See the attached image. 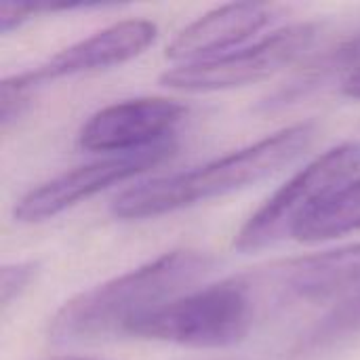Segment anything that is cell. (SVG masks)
<instances>
[{"label": "cell", "instance_id": "7c38bea8", "mask_svg": "<svg viewBox=\"0 0 360 360\" xmlns=\"http://www.w3.org/2000/svg\"><path fill=\"white\" fill-rule=\"evenodd\" d=\"M360 230V179L348 184L316 211H312L297 228L302 243H321Z\"/></svg>", "mask_w": 360, "mask_h": 360}, {"label": "cell", "instance_id": "8992f818", "mask_svg": "<svg viewBox=\"0 0 360 360\" xmlns=\"http://www.w3.org/2000/svg\"><path fill=\"white\" fill-rule=\"evenodd\" d=\"M173 152H175V143L173 139H167L162 143L137 152L114 154L110 158L95 160L91 165H82L23 194L13 209V217L21 224H38L51 219L114 184H120L148 169H154L156 165L167 160Z\"/></svg>", "mask_w": 360, "mask_h": 360}, {"label": "cell", "instance_id": "8fae6325", "mask_svg": "<svg viewBox=\"0 0 360 360\" xmlns=\"http://www.w3.org/2000/svg\"><path fill=\"white\" fill-rule=\"evenodd\" d=\"M360 70V32L352 34L338 46L329 49L327 53L319 55L314 61H310L285 89H281L268 105H287L302 95H308L310 91L319 89L323 82L335 78L338 74L346 72V78Z\"/></svg>", "mask_w": 360, "mask_h": 360}, {"label": "cell", "instance_id": "52a82bcc", "mask_svg": "<svg viewBox=\"0 0 360 360\" xmlns=\"http://www.w3.org/2000/svg\"><path fill=\"white\" fill-rule=\"evenodd\" d=\"M186 108L167 97H137L95 112L80 129L78 143L89 152H137L171 139Z\"/></svg>", "mask_w": 360, "mask_h": 360}, {"label": "cell", "instance_id": "6da1fadb", "mask_svg": "<svg viewBox=\"0 0 360 360\" xmlns=\"http://www.w3.org/2000/svg\"><path fill=\"white\" fill-rule=\"evenodd\" d=\"M312 122L291 124L202 167L156 177L116 196L112 215L148 219L253 186L295 162L314 141Z\"/></svg>", "mask_w": 360, "mask_h": 360}, {"label": "cell", "instance_id": "9a60e30c", "mask_svg": "<svg viewBox=\"0 0 360 360\" xmlns=\"http://www.w3.org/2000/svg\"><path fill=\"white\" fill-rule=\"evenodd\" d=\"M40 11H44V4H11V2H4L0 6V32L8 34L11 30L19 27L23 21L32 19Z\"/></svg>", "mask_w": 360, "mask_h": 360}, {"label": "cell", "instance_id": "2e32d148", "mask_svg": "<svg viewBox=\"0 0 360 360\" xmlns=\"http://www.w3.org/2000/svg\"><path fill=\"white\" fill-rule=\"evenodd\" d=\"M342 91L346 97L350 99H360V70L350 74L348 78H344V84H342Z\"/></svg>", "mask_w": 360, "mask_h": 360}, {"label": "cell", "instance_id": "277c9868", "mask_svg": "<svg viewBox=\"0 0 360 360\" xmlns=\"http://www.w3.org/2000/svg\"><path fill=\"white\" fill-rule=\"evenodd\" d=\"M360 171V141L331 148L293 175L266 205L249 217L234 238V247L253 253L295 236L300 224L323 202L344 190Z\"/></svg>", "mask_w": 360, "mask_h": 360}, {"label": "cell", "instance_id": "e0dca14e", "mask_svg": "<svg viewBox=\"0 0 360 360\" xmlns=\"http://www.w3.org/2000/svg\"><path fill=\"white\" fill-rule=\"evenodd\" d=\"M44 360H86V359H74V356H53V359H44Z\"/></svg>", "mask_w": 360, "mask_h": 360}, {"label": "cell", "instance_id": "4fadbf2b", "mask_svg": "<svg viewBox=\"0 0 360 360\" xmlns=\"http://www.w3.org/2000/svg\"><path fill=\"white\" fill-rule=\"evenodd\" d=\"M360 333V291L350 295L348 300L340 302L308 335L302 348L306 350H321L329 348L350 335Z\"/></svg>", "mask_w": 360, "mask_h": 360}, {"label": "cell", "instance_id": "7a4b0ae2", "mask_svg": "<svg viewBox=\"0 0 360 360\" xmlns=\"http://www.w3.org/2000/svg\"><path fill=\"white\" fill-rule=\"evenodd\" d=\"M211 266L213 259L202 251L165 253L65 302L49 323V338L57 344H72L124 333L131 321L194 285Z\"/></svg>", "mask_w": 360, "mask_h": 360}, {"label": "cell", "instance_id": "5b68a950", "mask_svg": "<svg viewBox=\"0 0 360 360\" xmlns=\"http://www.w3.org/2000/svg\"><path fill=\"white\" fill-rule=\"evenodd\" d=\"M316 36V23H295L268 34L243 51L171 68L160 76V82L169 89L188 93L224 91L253 84L302 59L314 44Z\"/></svg>", "mask_w": 360, "mask_h": 360}, {"label": "cell", "instance_id": "9c48e42d", "mask_svg": "<svg viewBox=\"0 0 360 360\" xmlns=\"http://www.w3.org/2000/svg\"><path fill=\"white\" fill-rule=\"evenodd\" d=\"M278 291L295 302L348 300L360 291V243L289 262L278 272Z\"/></svg>", "mask_w": 360, "mask_h": 360}, {"label": "cell", "instance_id": "ba28073f", "mask_svg": "<svg viewBox=\"0 0 360 360\" xmlns=\"http://www.w3.org/2000/svg\"><path fill=\"white\" fill-rule=\"evenodd\" d=\"M156 25L148 19H127L118 21L63 51L53 55L49 61L36 70L15 76L21 86L32 91L34 86L57 80L63 76H74L91 70L112 68L141 55L156 38Z\"/></svg>", "mask_w": 360, "mask_h": 360}, {"label": "cell", "instance_id": "3957f363", "mask_svg": "<svg viewBox=\"0 0 360 360\" xmlns=\"http://www.w3.org/2000/svg\"><path fill=\"white\" fill-rule=\"evenodd\" d=\"M251 323V285L230 278L139 314L124 333L192 348H228L247 338Z\"/></svg>", "mask_w": 360, "mask_h": 360}, {"label": "cell", "instance_id": "30bf717a", "mask_svg": "<svg viewBox=\"0 0 360 360\" xmlns=\"http://www.w3.org/2000/svg\"><path fill=\"white\" fill-rule=\"evenodd\" d=\"M270 19L272 8L259 2H238L213 8L175 36L167 46V57L175 61L186 59L188 63L202 61V57L251 38L264 30Z\"/></svg>", "mask_w": 360, "mask_h": 360}, {"label": "cell", "instance_id": "5bb4252c", "mask_svg": "<svg viewBox=\"0 0 360 360\" xmlns=\"http://www.w3.org/2000/svg\"><path fill=\"white\" fill-rule=\"evenodd\" d=\"M36 274V264H13V266H4L2 268V278H0V297H2V308L11 306L13 300H17L27 285L32 283Z\"/></svg>", "mask_w": 360, "mask_h": 360}]
</instances>
